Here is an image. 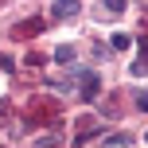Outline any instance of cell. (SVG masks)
<instances>
[{
	"label": "cell",
	"instance_id": "6da1fadb",
	"mask_svg": "<svg viewBox=\"0 0 148 148\" xmlns=\"http://www.w3.org/2000/svg\"><path fill=\"white\" fill-rule=\"evenodd\" d=\"M74 78H78V94H82V101H94L97 97V74H90L86 66H74Z\"/></svg>",
	"mask_w": 148,
	"mask_h": 148
},
{
	"label": "cell",
	"instance_id": "7a4b0ae2",
	"mask_svg": "<svg viewBox=\"0 0 148 148\" xmlns=\"http://www.w3.org/2000/svg\"><path fill=\"white\" fill-rule=\"evenodd\" d=\"M133 144H136L133 133H117V136H109V140H105V148H133Z\"/></svg>",
	"mask_w": 148,
	"mask_h": 148
},
{
	"label": "cell",
	"instance_id": "3957f363",
	"mask_svg": "<svg viewBox=\"0 0 148 148\" xmlns=\"http://www.w3.org/2000/svg\"><path fill=\"white\" fill-rule=\"evenodd\" d=\"M51 16L55 20H70V16H78V4H51Z\"/></svg>",
	"mask_w": 148,
	"mask_h": 148
},
{
	"label": "cell",
	"instance_id": "277c9868",
	"mask_svg": "<svg viewBox=\"0 0 148 148\" xmlns=\"http://www.w3.org/2000/svg\"><path fill=\"white\" fill-rule=\"evenodd\" d=\"M121 12H125V4H97V8H94L97 20H105V16H121Z\"/></svg>",
	"mask_w": 148,
	"mask_h": 148
},
{
	"label": "cell",
	"instance_id": "5b68a950",
	"mask_svg": "<svg viewBox=\"0 0 148 148\" xmlns=\"http://www.w3.org/2000/svg\"><path fill=\"white\" fill-rule=\"evenodd\" d=\"M35 31H43V20H27V23H20V27H16V35H35Z\"/></svg>",
	"mask_w": 148,
	"mask_h": 148
},
{
	"label": "cell",
	"instance_id": "8992f818",
	"mask_svg": "<svg viewBox=\"0 0 148 148\" xmlns=\"http://www.w3.org/2000/svg\"><path fill=\"white\" fill-rule=\"evenodd\" d=\"M47 86L59 90V94H70V82H66V78H47Z\"/></svg>",
	"mask_w": 148,
	"mask_h": 148
},
{
	"label": "cell",
	"instance_id": "52a82bcc",
	"mask_svg": "<svg viewBox=\"0 0 148 148\" xmlns=\"http://www.w3.org/2000/svg\"><path fill=\"white\" fill-rule=\"evenodd\" d=\"M55 59H59V62H74V47H59Z\"/></svg>",
	"mask_w": 148,
	"mask_h": 148
},
{
	"label": "cell",
	"instance_id": "ba28073f",
	"mask_svg": "<svg viewBox=\"0 0 148 148\" xmlns=\"http://www.w3.org/2000/svg\"><path fill=\"white\" fill-rule=\"evenodd\" d=\"M35 148H59V136H39Z\"/></svg>",
	"mask_w": 148,
	"mask_h": 148
},
{
	"label": "cell",
	"instance_id": "9c48e42d",
	"mask_svg": "<svg viewBox=\"0 0 148 148\" xmlns=\"http://www.w3.org/2000/svg\"><path fill=\"white\" fill-rule=\"evenodd\" d=\"M148 74V62H133V78H144Z\"/></svg>",
	"mask_w": 148,
	"mask_h": 148
}]
</instances>
